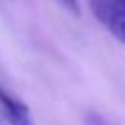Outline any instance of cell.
<instances>
[{
	"label": "cell",
	"mask_w": 125,
	"mask_h": 125,
	"mask_svg": "<svg viewBox=\"0 0 125 125\" xmlns=\"http://www.w3.org/2000/svg\"><path fill=\"white\" fill-rule=\"evenodd\" d=\"M88 125H105V121H103L98 114H90L88 116Z\"/></svg>",
	"instance_id": "cell-3"
},
{
	"label": "cell",
	"mask_w": 125,
	"mask_h": 125,
	"mask_svg": "<svg viewBox=\"0 0 125 125\" xmlns=\"http://www.w3.org/2000/svg\"><path fill=\"white\" fill-rule=\"evenodd\" d=\"M94 17L116 37L125 41V2L123 0H88Z\"/></svg>",
	"instance_id": "cell-1"
},
{
	"label": "cell",
	"mask_w": 125,
	"mask_h": 125,
	"mask_svg": "<svg viewBox=\"0 0 125 125\" xmlns=\"http://www.w3.org/2000/svg\"><path fill=\"white\" fill-rule=\"evenodd\" d=\"M0 107L11 125H33L30 109L22 101L13 98L11 94H8L4 88H0Z\"/></svg>",
	"instance_id": "cell-2"
},
{
	"label": "cell",
	"mask_w": 125,
	"mask_h": 125,
	"mask_svg": "<svg viewBox=\"0 0 125 125\" xmlns=\"http://www.w3.org/2000/svg\"><path fill=\"white\" fill-rule=\"evenodd\" d=\"M61 2L66 6L68 9H72V11H77V0H61Z\"/></svg>",
	"instance_id": "cell-4"
}]
</instances>
